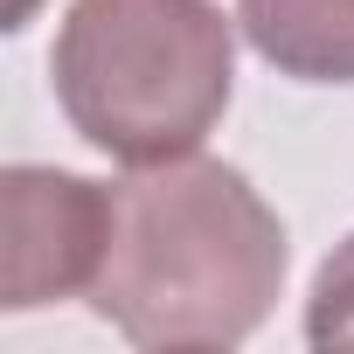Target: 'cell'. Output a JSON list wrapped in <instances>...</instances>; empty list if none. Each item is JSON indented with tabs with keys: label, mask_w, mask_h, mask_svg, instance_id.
<instances>
[{
	"label": "cell",
	"mask_w": 354,
	"mask_h": 354,
	"mask_svg": "<svg viewBox=\"0 0 354 354\" xmlns=\"http://www.w3.org/2000/svg\"><path fill=\"white\" fill-rule=\"evenodd\" d=\"M285 223L230 160H160L111 188V243L84 292L132 347H236L285 292Z\"/></svg>",
	"instance_id": "6da1fadb"
},
{
	"label": "cell",
	"mask_w": 354,
	"mask_h": 354,
	"mask_svg": "<svg viewBox=\"0 0 354 354\" xmlns=\"http://www.w3.org/2000/svg\"><path fill=\"white\" fill-rule=\"evenodd\" d=\"M56 104L118 167L202 153L236 91V21L216 0H70L49 49Z\"/></svg>",
	"instance_id": "7a4b0ae2"
},
{
	"label": "cell",
	"mask_w": 354,
	"mask_h": 354,
	"mask_svg": "<svg viewBox=\"0 0 354 354\" xmlns=\"http://www.w3.org/2000/svg\"><path fill=\"white\" fill-rule=\"evenodd\" d=\"M0 306L35 313L97 285L111 243V188L63 167H8L0 181Z\"/></svg>",
	"instance_id": "3957f363"
},
{
	"label": "cell",
	"mask_w": 354,
	"mask_h": 354,
	"mask_svg": "<svg viewBox=\"0 0 354 354\" xmlns=\"http://www.w3.org/2000/svg\"><path fill=\"white\" fill-rule=\"evenodd\" d=\"M243 42L299 84H354V0H236Z\"/></svg>",
	"instance_id": "277c9868"
},
{
	"label": "cell",
	"mask_w": 354,
	"mask_h": 354,
	"mask_svg": "<svg viewBox=\"0 0 354 354\" xmlns=\"http://www.w3.org/2000/svg\"><path fill=\"white\" fill-rule=\"evenodd\" d=\"M306 340H313V347H354V236L333 243V257H326L319 278H313Z\"/></svg>",
	"instance_id": "5b68a950"
},
{
	"label": "cell",
	"mask_w": 354,
	"mask_h": 354,
	"mask_svg": "<svg viewBox=\"0 0 354 354\" xmlns=\"http://www.w3.org/2000/svg\"><path fill=\"white\" fill-rule=\"evenodd\" d=\"M35 8H42V0H8V8H0V21H8V28H28Z\"/></svg>",
	"instance_id": "8992f818"
}]
</instances>
